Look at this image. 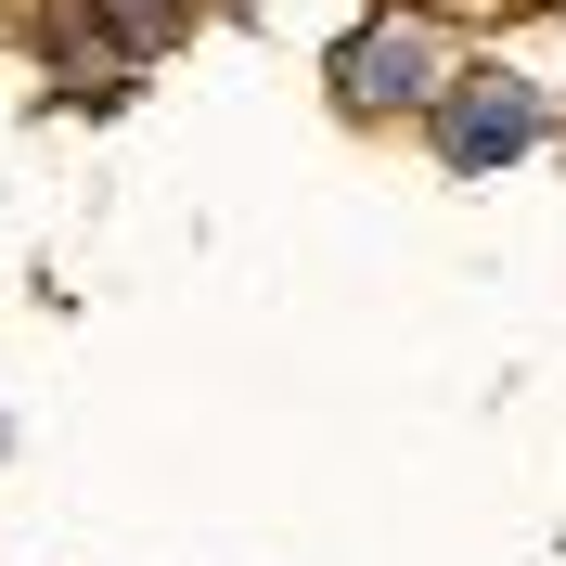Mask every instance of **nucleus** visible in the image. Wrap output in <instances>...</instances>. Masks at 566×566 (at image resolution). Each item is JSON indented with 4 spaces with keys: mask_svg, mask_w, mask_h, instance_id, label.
I'll return each instance as SVG.
<instances>
[{
    "mask_svg": "<svg viewBox=\"0 0 566 566\" xmlns=\"http://www.w3.org/2000/svg\"><path fill=\"white\" fill-rule=\"evenodd\" d=\"M438 91V39L424 27H360L348 52H335V104L348 116H399V104H424Z\"/></svg>",
    "mask_w": 566,
    "mask_h": 566,
    "instance_id": "f257e3e1",
    "label": "nucleus"
},
{
    "mask_svg": "<svg viewBox=\"0 0 566 566\" xmlns=\"http://www.w3.org/2000/svg\"><path fill=\"white\" fill-rule=\"evenodd\" d=\"M528 142H541V104L515 77H476V91H451V116H438V155H451V168H515Z\"/></svg>",
    "mask_w": 566,
    "mask_h": 566,
    "instance_id": "f03ea898",
    "label": "nucleus"
}]
</instances>
